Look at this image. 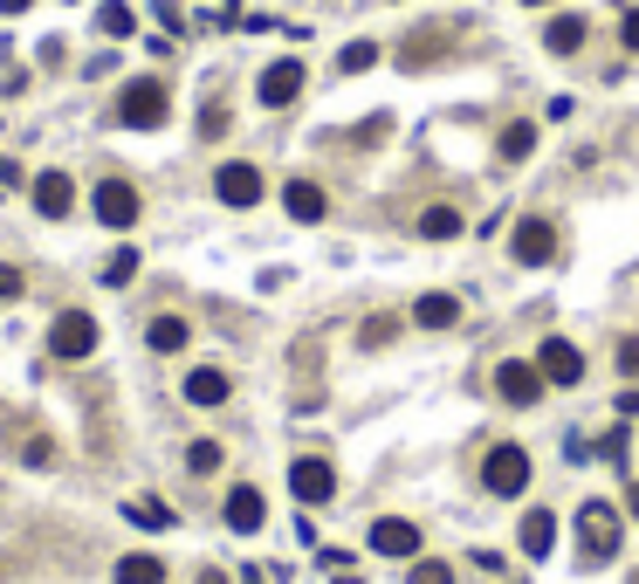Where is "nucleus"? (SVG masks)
<instances>
[{"label": "nucleus", "instance_id": "b1692460", "mask_svg": "<svg viewBox=\"0 0 639 584\" xmlns=\"http://www.w3.org/2000/svg\"><path fill=\"white\" fill-rule=\"evenodd\" d=\"M124 516H132L138 529H172V509L159 495H138V502H124Z\"/></svg>", "mask_w": 639, "mask_h": 584}, {"label": "nucleus", "instance_id": "c85d7f7f", "mask_svg": "<svg viewBox=\"0 0 639 584\" xmlns=\"http://www.w3.org/2000/svg\"><path fill=\"white\" fill-rule=\"evenodd\" d=\"M392 337H399V317H372L365 330H357V344H372V351H378V344H392Z\"/></svg>", "mask_w": 639, "mask_h": 584}, {"label": "nucleus", "instance_id": "c9c22d12", "mask_svg": "<svg viewBox=\"0 0 639 584\" xmlns=\"http://www.w3.org/2000/svg\"><path fill=\"white\" fill-rule=\"evenodd\" d=\"M626 509H632V523H639V481H632V495H626Z\"/></svg>", "mask_w": 639, "mask_h": 584}, {"label": "nucleus", "instance_id": "7c9ffc66", "mask_svg": "<svg viewBox=\"0 0 639 584\" xmlns=\"http://www.w3.org/2000/svg\"><path fill=\"white\" fill-rule=\"evenodd\" d=\"M227 131V104H207L199 111V138H220Z\"/></svg>", "mask_w": 639, "mask_h": 584}, {"label": "nucleus", "instance_id": "2f4dec72", "mask_svg": "<svg viewBox=\"0 0 639 584\" xmlns=\"http://www.w3.org/2000/svg\"><path fill=\"white\" fill-rule=\"evenodd\" d=\"M619 371H626L632 386H639V337H626V344H619Z\"/></svg>", "mask_w": 639, "mask_h": 584}, {"label": "nucleus", "instance_id": "20e7f679", "mask_svg": "<svg viewBox=\"0 0 639 584\" xmlns=\"http://www.w3.org/2000/svg\"><path fill=\"white\" fill-rule=\"evenodd\" d=\"M48 351H56L62 365L90 358V351H96V317H90V310H62L56 323H48Z\"/></svg>", "mask_w": 639, "mask_h": 584}, {"label": "nucleus", "instance_id": "6ab92c4d", "mask_svg": "<svg viewBox=\"0 0 639 584\" xmlns=\"http://www.w3.org/2000/svg\"><path fill=\"white\" fill-rule=\"evenodd\" d=\"M227 392H235V386H227L220 365H199V371L186 378V405H227Z\"/></svg>", "mask_w": 639, "mask_h": 584}, {"label": "nucleus", "instance_id": "6e6552de", "mask_svg": "<svg viewBox=\"0 0 639 584\" xmlns=\"http://www.w3.org/2000/svg\"><path fill=\"white\" fill-rule=\"evenodd\" d=\"M214 199L220 207H254V199H262V172H254L248 159H227L214 172Z\"/></svg>", "mask_w": 639, "mask_h": 584}, {"label": "nucleus", "instance_id": "39448f33", "mask_svg": "<svg viewBox=\"0 0 639 584\" xmlns=\"http://www.w3.org/2000/svg\"><path fill=\"white\" fill-rule=\"evenodd\" d=\"M289 495H296V502H310V509H323V502L338 495V468H330L323 454H296V468H289Z\"/></svg>", "mask_w": 639, "mask_h": 584}, {"label": "nucleus", "instance_id": "393cba45", "mask_svg": "<svg viewBox=\"0 0 639 584\" xmlns=\"http://www.w3.org/2000/svg\"><path fill=\"white\" fill-rule=\"evenodd\" d=\"M138 21H132V8H124V0H104V8H96V35H111V42H124L132 35Z\"/></svg>", "mask_w": 639, "mask_h": 584}, {"label": "nucleus", "instance_id": "e433bc0d", "mask_svg": "<svg viewBox=\"0 0 639 584\" xmlns=\"http://www.w3.org/2000/svg\"><path fill=\"white\" fill-rule=\"evenodd\" d=\"M21 8H28V0H0V14H21Z\"/></svg>", "mask_w": 639, "mask_h": 584}, {"label": "nucleus", "instance_id": "423d86ee", "mask_svg": "<svg viewBox=\"0 0 639 584\" xmlns=\"http://www.w3.org/2000/svg\"><path fill=\"white\" fill-rule=\"evenodd\" d=\"M536 371H544V386H578V378H584V351L571 337H544V344H536Z\"/></svg>", "mask_w": 639, "mask_h": 584}, {"label": "nucleus", "instance_id": "4468645a", "mask_svg": "<svg viewBox=\"0 0 639 584\" xmlns=\"http://www.w3.org/2000/svg\"><path fill=\"white\" fill-rule=\"evenodd\" d=\"M69 207H76L69 172H35V214H42V220H62Z\"/></svg>", "mask_w": 639, "mask_h": 584}, {"label": "nucleus", "instance_id": "5701e85b", "mask_svg": "<svg viewBox=\"0 0 639 584\" xmlns=\"http://www.w3.org/2000/svg\"><path fill=\"white\" fill-rule=\"evenodd\" d=\"M461 227H468V220L454 214V207H426V214H420V241H454Z\"/></svg>", "mask_w": 639, "mask_h": 584}, {"label": "nucleus", "instance_id": "1a4fd4ad", "mask_svg": "<svg viewBox=\"0 0 639 584\" xmlns=\"http://www.w3.org/2000/svg\"><path fill=\"white\" fill-rule=\"evenodd\" d=\"M509 255H516L523 268H544V262L557 255V227H550V220H536V214L516 220V234H509Z\"/></svg>", "mask_w": 639, "mask_h": 584}, {"label": "nucleus", "instance_id": "9d476101", "mask_svg": "<svg viewBox=\"0 0 639 584\" xmlns=\"http://www.w3.org/2000/svg\"><path fill=\"white\" fill-rule=\"evenodd\" d=\"M495 392H502V405H536L550 386H544V371H536V365L509 358V365H495Z\"/></svg>", "mask_w": 639, "mask_h": 584}, {"label": "nucleus", "instance_id": "9b49d317", "mask_svg": "<svg viewBox=\"0 0 639 584\" xmlns=\"http://www.w3.org/2000/svg\"><path fill=\"white\" fill-rule=\"evenodd\" d=\"M254 96H262L269 111H283V104H296V96H303V62H296V56H283V62H269V69H262V83H254Z\"/></svg>", "mask_w": 639, "mask_h": 584}, {"label": "nucleus", "instance_id": "cd10ccee", "mask_svg": "<svg viewBox=\"0 0 639 584\" xmlns=\"http://www.w3.org/2000/svg\"><path fill=\"white\" fill-rule=\"evenodd\" d=\"M132 275H138V248H117L104 262V283H132Z\"/></svg>", "mask_w": 639, "mask_h": 584}, {"label": "nucleus", "instance_id": "a878e982", "mask_svg": "<svg viewBox=\"0 0 639 584\" xmlns=\"http://www.w3.org/2000/svg\"><path fill=\"white\" fill-rule=\"evenodd\" d=\"M220 461H227V447H220V440H193V447H186V468H193V474H214Z\"/></svg>", "mask_w": 639, "mask_h": 584}, {"label": "nucleus", "instance_id": "0eeeda50", "mask_svg": "<svg viewBox=\"0 0 639 584\" xmlns=\"http://www.w3.org/2000/svg\"><path fill=\"white\" fill-rule=\"evenodd\" d=\"M90 207H96V220H104V227H117V234H124V227L138 220V186L132 180H96Z\"/></svg>", "mask_w": 639, "mask_h": 584}, {"label": "nucleus", "instance_id": "72a5a7b5", "mask_svg": "<svg viewBox=\"0 0 639 584\" xmlns=\"http://www.w3.org/2000/svg\"><path fill=\"white\" fill-rule=\"evenodd\" d=\"M21 289H28V283H21V268H0V302H21Z\"/></svg>", "mask_w": 639, "mask_h": 584}, {"label": "nucleus", "instance_id": "ddd939ff", "mask_svg": "<svg viewBox=\"0 0 639 584\" xmlns=\"http://www.w3.org/2000/svg\"><path fill=\"white\" fill-rule=\"evenodd\" d=\"M269 523V502H262V489H227V529H241V537H254V529Z\"/></svg>", "mask_w": 639, "mask_h": 584}, {"label": "nucleus", "instance_id": "f3484780", "mask_svg": "<svg viewBox=\"0 0 639 584\" xmlns=\"http://www.w3.org/2000/svg\"><path fill=\"white\" fill-rule=\"evenodd\" d=\"M413 323H420V330H454V323H461V296H447V289L420 296V302H413Z\"/></svg>", "mask_w": 639, "mask_h": 584}, {"label": "nucleus", "instance_id": "f704fd0d", "mask_svg": "<svg viewBox=\"0 0 639 584\" xmlns=\"http://www.w3.org/2000/svg\"><path fill=\"white\" fill-rule=\"evenodd\" d=\"M619 413H626V420H639V386H626V392H619Z\"/></svg>", "mask_w": 639, "mask_h": 584}, {"label": "nucleus", "instance_id": "f257e3e1", "mask_svg": "<svg viewBox=\"0 0 639 584\" xmlns=\"http://www.w3.org/2000/svg\"><path fill=\"white\" fill-rule=\"evenodd\" d=\"M166 117H172V90L159 83V76H132V83L117 90V124L124 131H159Z\"/></svg>", "mask_w": 639, "mask_h": 584}, {"label": "nucleus", "instance_id": "58836bf2", "mask_svg": "<svg viewBox=\"0 0 639 584\" xmlns=\"http://www.w3.org/2000/svg\"><path fill=\"white\" fill-rule=\"evenodd\" d=\"M632 584H639V571H632Z\"/></svg>", "mask_w": 639, "mask_h": 584}, {"label": "nucleus", "instance_id": "a211bd4d", "mask_svg": "<svg viewBox=\"0 0 639 584\" xmlns=\"http://www.w3.org/2000/svg\"><path fill=\"white\" fill-rule=\"evenodd\" d=\"M550 543H557V516L550 509H523V557H529V564H544Z\"/></svg>", "mask_w": 639, "mask_h": 584}, {"label": "nucleus", "instance_id": "dca6fc26", "mask_svg": "<svg viewBox=\"0 0 639 584\" xmlns=\"http://www.w3.org/2000/svg\"><path fill=\"white\" fill-rule=\"evenodd\" d=\"M584 35H592V21H584V14H550L544 48H550V56H578V48H584Z\"/></svg>", "mask_w": 639, "mask_h": 584}, {"label": "nucleus", "instance_id": "2eb2a0df", "mask_svg": "<svg viewBox=\"0 0 639 584\" xmlns=\"http://www.w3.org/2000/svg\"><path fill=\"white\" fill-rule=\"evenodd\" d=\"M283 207H289V220L317 227V220L330 214V199H323V186H317V180H289V186H283Z\"/></svg>", "mask_w": 639, "mask_h": 584}, {"label": "nucleus", "instance_id": "aec40b11", "mask_svg": "<svg viewBox=\"0 0 639 584\" xmlns=\"http://www.w3.org/2000/svg\"><path fill=\"white\" fill-rule=\"evenodd\" d=\"M186 337H193V330H186V317H151V323H145V344L159 351V358H172V351H186Z\"/></svg>", "mask_w": 639, "mask_h": 584}, {"label": "nucleus", "instance_id": "412c9836", "mask_svg": "<svg viewBox=\"0 0 639 584\" xmlns=\"http://www.w3.org/2000/svg\"><path fill=\"white\" fill-rule=\"evenodd\" d=\"M117 584H166V564L151 550H132V557H117V571H111Z\"/></svg>", "mask_w": 639, "mask_h": 584}, {"label": "nucleus", "instance_id": "bb28decb", "mask_svg": "<svg viewBox=\"0 0 639 584\" xmlns=\"http://www.w3.org/2000/svg\"><path fill=\"white\" fill-rule=\"evenodd\" d=\"M372 62H378V42H351L344 56H338V69H344V76H365Z\"/></svg>", "mask_w": 639, "mask_h": 584}, {"label": "nucleus", "instance_id": "4c0bfd02", "mask_svg": "<svg viewBox=\"0 0 639 584\" xmlns=\"http://www.w3.org/2000/svg\"><path fill=\"white\" fill-rule=\"evenodd\" d=\"M523 8H544V0H523Z\"/></svg>", "mask_w": 639, "mask_h": 584}, {"label": "nucleus", "instance_id": "c756f323", "mask_svg": "<svg viewBox=\"0 0 639 584\" xmlns=\"http://www.w3.org/2000/svg\"><path fill=\"white\" fill-rule=\"evenodd\" d=\"M406 584H454V564H406Z\"/></svg>", "mask_w": 639, "mask_h": 584}, {"label": "nucleus", "instance_id": "7ed1b4c3", "mask_svg": "<svg viewBox=\"0 0 639 584\" xmlns=\"http://www.w3.org/2000/svg\"><path fill=\"white\" fill-rule=\"evenodd\" d=\"M481 489L489 495H523L529 489V454L523 447H489V461H481Z\"/></svg>", "mask_w": 639, "mask_h": 584}, {"label": "nucleus", "instance_id": "f03ea898", "mask_svg": "<svg viewBox=\"0 0 639 584\" xmlns=\"http://www.w3.org/2000/svg\"><path fill=\"white\" fill-rule=\"evenodd\" d=\"M619 537H626V523H619L612 502H584V509H578V550H584V564H612Z\"/></svg>", "mask_w": 639, "mask_h": 584}, {"label": "nucleus", "instance_id": "f8f14e48", "mask_svg": "<svg viewBox=\"0 0 639 584\" xmlns=\"http://www.w3.org/2000/svg\"><path fill=\"white\" fill-rule=\"evenodd\" d=\"M372 550H378V557H420V523L378 516V523H372Z\"/></svg>", "mask_w": 639, "mask_h": 584}, {"label": "nucleus", "instance_id": "473e14b6", "mask_svg": "<svg viewBox=\"0 0 639 584\" xmlns=\"http://www.w3.org/2000/svg\"><path fill=\"white\" fill-rule=\"evenodd\" d=\"M619 42H626L632 56H639V8H626V14H619Z\"/></svg>", "mask_w": 639, "mask_h": 584}, {"label": "nucleus", "instance_id": "4be33fe9", "mask_svg": "<svg viewBox=\"0 0 639 584\" xmlns=\"http://www.w3.org/2000/svg\"><path fill=\"white\" fill-rule=\"evenodd\" d=\"M495 151H502L509 165H523L529 151H536V124H529V117H516V124H509V131H502V145H495Z\"/></svg>", "mask_w": 639, "mask_h": 584}]
</instances>
